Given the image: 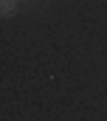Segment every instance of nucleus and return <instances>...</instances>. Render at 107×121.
I'll return each instance as SVG.
<instances>
[{
  "label": "nucleus",
  "instance_id": "obj_1",
  "mask_svg": "<svg viewBox=\"0 0 107 121\" xmlns=\"http://www.w3.org/2000/svg\"><path fill=\"white\" fill-rule=\"evenodd\" d=\"M17 6H20V0H0V17H3V20H9V17H14V11H17Z\"/></svg>",
  "mask_w": 107,
  "mask_h": 121
}]
</instances>
